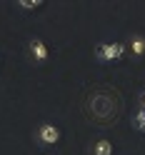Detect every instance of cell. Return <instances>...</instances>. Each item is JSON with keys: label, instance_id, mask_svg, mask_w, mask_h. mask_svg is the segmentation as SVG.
<instances>
[{"label": "cell", "instance_id": "cell-7", "mask_svg": "<svg viewBox=\"0 0 145 155\" xmlns=\"http://www.w3.org/2000/svg\"><path fill=\"white\" fill-rule=\"evenodd\" d=\"M133 123H135V128H138V130H145V110H138V113H135Z\"/></svg>", "mask_w": 145, "mask_h": 155}, {"label": "cell", "instance_id": "cell-5", "mask_svg": "<svg viewBox=\"0 0 145 155\" xmlns=\"http://www.w3.org/2000/svg\"><path fill=\"white\" fill-rule=\"evenodd\" d=\"M93 155H113V143L110 140H98L93 145Z\"/></svg>", "mask_w": 145, "mask_h": 155}, {"label": "cell", "instance_id": "cell-2", "mask_svg": "<svg viewBox=\"0 0 145 155\" xmlns=\"http://www.w3.org/2000/svg\"><path fill=\"white\" fill-rule=\"evenodd\" d=\"M35 138H38V143H40V145H55L58 140H60V128L53 125V123H43L40 128H38Z\"/></svg>", "mask_w": 145, "mask_h": 155}, {"label": "cell", "instance_id": "cell-4", "mask_svg": "<svg viewBox=\"0 0 145 155\" xmlns=\"http://www.w3.org/2000/svg\"><path fill=\"white\" fill-rule=\"evenodd\" d=\"M130 50H133L135 58L145 55V38H143V35H133V38H130Z\"/></svg>", "mask_w": 145, "mask_h": 155}, {"label": "cell", "instance_id": "cell-1", "mask_svg": "<svg viewBox=\"0 0 145 155\" xmlns=\"http://www.w3.org/2000/svg\"><path fill=\"white\" fill-rule=\"evenodd\" d=\"M123 55H125V45L123 43H100L98 50H95V58H98V60H105V63L120 60Z\"/></svg>", "mask_w": 145, "mask_h": 155}, {"label": "cell", "instance_id": "cell-3", "mask_svg": "<svg viewBox=\"0 0 145 155\" xmlns=\"http://www.w3.org/2000/svg\"><path fill=\"white\" fill-rule=\"evenodd\" d=\"M28 50H30V58L35 63H48V58H50V50H48V45L40 38H33V40L28 43Z\"/></svg>", "mask_w": 145, "mask_h": 155}, {"label": "cell", "instance_id": "cell-6", "mask_svg": "<svg viewBox=\"0 0 145 155\" xmlns=\"http://www.w3.org/2000/svg\"><path fill=\"white\" fill-rule=\"evenodd\" d=\"M15 5H20L23 10H38V8L43 5V0H18Z\"/></svg>", "mask_w": 145, "mask_h": 155}, {"label": "cell", "instance_id": "cell-8", "mask_svg": "<svg viewBox=\"0 0 145 155\" xmlns=\"http://www.w3.org/2000/svg\"><path fill=\"white\" fill-rule=\"evenodd\" d=\"M140 110H145V93H140Z\"/></svg>", "mask_w": 145, "mask_h": 155}]
</instances>
